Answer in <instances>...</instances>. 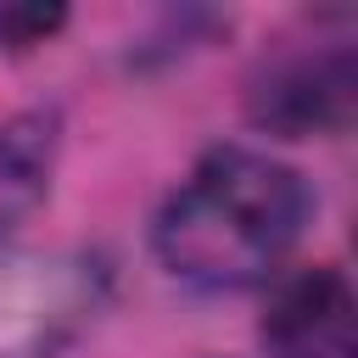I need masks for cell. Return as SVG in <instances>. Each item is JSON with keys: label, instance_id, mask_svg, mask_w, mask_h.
Instances as JSON below:
<instances>
[{"label": "cell", "instance_id": "obj_1", "mask_svg": "<svg viewBox=\"0 0 358 358\" xmlns=\"http://www.w3.org/2000/svg\"><path fill=\"white\" fill-rule=\"evenodd\" d=\"M313 218L308 179L252 145H213L157 207V263L196 291H246L280 274Z\"/></svg>", "mask_w": 358, "mask_h": 358}, {"label": "cell", "instance_id": "obj_2", "mask_svg": "<svg viewBox=\"0 0 358 358\" xmlns=\"http://www.w3.org/2000/svg\"><path fill=\"white\" fill-rule=\"evenodd\" d=\"M106 308L90 252L0 246V358H62Z\"/></svg>", "mask_w": 358, "mask_h": 358}, {"label": "cell", "instance_id": "obj_3", "mask_svg": "<svg viewBox=\"0 0 358 358\" xmlns=\"http://www.w3.org/2000/svg\"><path fill=\"white\" fill-rule=\"evenodd\" d=\"M358 112V62L347 45L291 50L252 73L246 117L280 140H336Z\"/></svg>", "mask_w": 358, "mask_h": 358}, {"label": "cell", "instance_id": "obj_4", "mask_svg": "<svg viewBox=\"0 0 358 358\" xmlns=\"http://www.w3.org/2000/svg\"><path fill=\"white\" fill-rule=\"evenodd\" d=\"M257 341L268 358H358V302L347 274L336 263H313L274 280Z\"/></svg>", "mask_w": 358, "mask_h": 358}, {"label": "cell", "instance_id": "obj_5", "mask_svg": "<svg viewBox=\"0 0 358 358\" xmlns=\"http://www.w3.org/2000/svg\"><path fill=\"white\" fill-rule=\"evenodd\" d=\"M50 168H56V123L45 112L0 123V246L50 196Z\"/></svg>", "mask_w": 358, "mask_h": 358}, {"label": "cell", "instance_id": "obj_6", "mask_svg": "<svg viewBox=\"0 0 358 358\" xmlns=\"http://www.w3.org/2000/svg\"><path fill=\"white\" fill-rule=\"evenodd\" d=\"M62 22H67V11H62V6L6 0V6H0V45H6V50H34V45H45Z\"/></svg>", "mask_w": 358, "mask_h": 358}]
</instances>
